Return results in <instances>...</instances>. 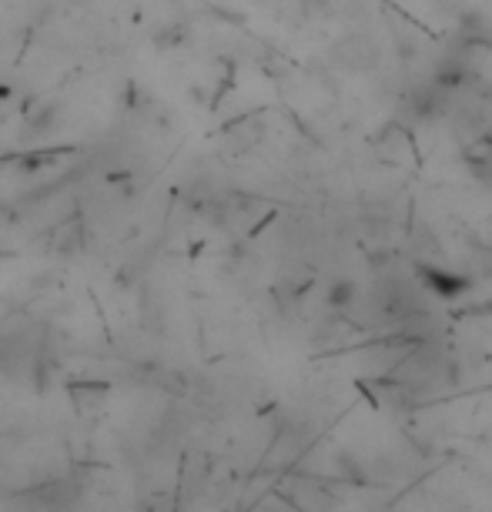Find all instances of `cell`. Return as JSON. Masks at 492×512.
<instances>
[{"mask_svg": "<svg viewBox=\"0 0 492 512\" xmlns=\"http://www.w3.org/2000/svg\"><path fill=\"white\" fill-rule=\"evenodd\" d=\"M416 275L436 298H459L462 292H469V288H472V278L446 272V268H436V265H426V262L416 268Z\"/></svg>", "mask_w": 492, "mask_h": 512, "instance_id": "1", "label": "cell"}]
</instances>
